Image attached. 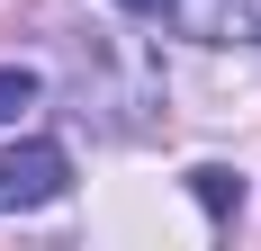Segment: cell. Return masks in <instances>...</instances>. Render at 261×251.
<instances>
[{
  "label": "cell",
  "instance_id": "1",
  "mask_svg": "<svg viewBox=\"0 0 261 251\" xmlns=\"http://www.w3.org/2000/svg\"><path fill=\"white\" fill-rule=\"evenodd\" d=\"M72 189V162H63V144H0V215H18V206H54Z\"/></svg>",
  "mask_w": 261,
  "mask_h": 251
},
{
  "label": "cell",
  "instance_id": "2",
  "mask_svg": "<svg viewBox=\"0 0 261 251\" xmlns=\"http://www.w3.org/2000/svg\"><path fill=\"white\" fill-rule=\"evenodd\" d=\"M171 18L198 45H261V0H171Z\"/></svg>",
  "mask_w": 261,
  "mask_h": 251
},
{
  "label": "cell",
  "instance_id": "3",
  "mask_svg": "<svg viewBox=\"0 0 261 251\" xmlns=\"http://www.w3.org/2000/svg\"><path fill=\"white\" fill-rule=\"evenodd\" d=\"M189 189H198V206H207V215H234V206H243V179L216 171V162H207V171H189Z\"/></svg>",
  "mask_w": 261,
  "mask_h": 251
},
{
  "label": "cell",
  "instance_id": "4",
  "mask_svg": "<svg viewBox=\"0 0 261 251\" xmlns=\"http://www.w3.org/2000/svg\"><path fill=\"white\" fill-rule=\"evenodd\" d=\"M27 108H36V72H18V63H9V72H0V125L27 117Z\"/></svg>",
  "mask_w": 261,
  "mask_h": 251
},
{
  "label": "cell",
  "instance_id": "5",
  "mask_svg": "<svg viewBox=\"0 0 261 251\" xmlns=\"http://www.w3.org/2000/svg\"><path fill=\"white\" fill-rule=\"evenodd\" d=\"M117 9H135V18H162V9H171V0H117Z\"/></svg>",
  "mask_w": 261,
  "mask_h": 251
}]
</instances>
